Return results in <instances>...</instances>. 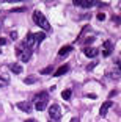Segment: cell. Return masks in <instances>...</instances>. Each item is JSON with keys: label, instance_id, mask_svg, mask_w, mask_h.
Masks as SVG:
<instances>
[{"label": "cell", "instance_id": "6da1fadb", "mask_svg": "<svg viewBox=\"0 0 121 122\" xmlns=\"http://www.w3.org/2000/svg\"><path fill=\"white\" fill-rule=\"evenodd\" d=\"M33 20H35V24L38 27H41V28L44 30V31H50V24H49V20L46 19V16L41 13V11H38L36 10L35 13H33Z\"/></svg>", "mask_w": 121, "mask_h": 122}, {"label": "cell", "instance_id": "7a4b0ae2", "mask_svg": "<svg viewBox=\"0 0 121 122\" xmlns=\"http://www.w3.org/2000/svg\"><path fill=\"white\" fill-rule=\"evenodd\" d=\"M49 116H50V119L52 121H60V117H61V111H60V107H58L57 103H53V105H50V108H49Z\"/></svg>", "mask_w": 121, "mask_h": 122}, {"label": "cell", "instance_id": "3957f363", "mask_svg": "<svg viewBox=\"0 0 121 122\" xmlns=\"http://www.w3.org/2000/svg\"><path fill=\"white\" fill-rule=\"evenodd\" d=\"M72 3L75 6H82V8H93L94 5H98V2H93V0H74Z\"/></svg>", "mask_w": 121, "mask_h": 122}, {"label": "cell", "instance_id": "277c9868", "mask_svg": "<svg viewBox=\"0 0 121 122\" xmlns=\"http://www.w3.org/2000/svg\"><path fill=\"white\" fill-rule=\"evenodd\" d=\"M112 50H113V44H112L110 41H105L104 46H102V55L104 56H110Z\"/></svg>", "mask_w": 121, "mask_h": 122}, {"label": "cell", "instance_id": "5b68a950", "mask_svg": "<svg viewBox=\"0 0 121 122\" xmlns=\"http://www.w3.org/2000/svg\"><path fill=\"white\" fill-rule=\"evenodd\" d=\"M83 53H85V56H88V58H94L98 53H99V50L94 49V47H85V49H83Z\"/></svg>", "mask_w": 121, "mask_h": 122}, {"label": "cell", "instance_id": "8992f818", "mask_svg": "<svg viewBox=\"0 0 121 122\" xmlns=\"http://www.w3.org/2000/svg\"><path fill=\"white\" fill-rule=\"evenodd\" d=\"M35 44H36V41H35V35H33V33H29V35H27V39H25V42H24V46L27 47V49H32Z\"/></svg>", "mask_w": 121, "mask_h": 122}, {"label": "cell", "instance_id": "52a82bcc", "mask_svg": "<svg viewBox=\"0 0 121 122\" xmlns=\"http://www.w3.org/2000/svg\"><path fill=\"white\" fill-rule=\"evenodd\" d=\"M110 107H112V102H110V100L104 102V103L101 105V110H99V116H101V117H104V116L107 114V111L110 110Z\"/></svg>", "mask_w": 121, "mask_h": 122}, {"label": "cell", "instance_id": "ba28073f", "mask_svg": "<svg viewBox=\"0 0 121 122\" xmlns=\"http://www.w3.org/2000/svg\"><path fill=\"white\" fill-rule=\"evenodd\" d=\"M68 71H69V64H63V66H60L57 71L53 72V74H55V77H61V75H64Z\"/></svg>", "mask_w": 121, "mask_h": 122}, {"label": "cell", "instance_id": "9c48e42d", "mask_svg": "<svg viewBox=\"0 0 121 122\" xmlns=\"http://www.w3.org/2000/svg\"><path fill=\"white\" fill-rule=\"evenodd\" d=\"M17 108H19V110H22V111H25V113H30V111H32V107H30L29 102H19V103H17Z\"/></svg>", "mask_w": 121, "mask_h": 122}, {"label": "cell", "instance_id": "30bf717a", "mask_svg": "<svg viewBox=\"0 0 121 122\" xmlns=\"http://www.w3.org/2000/svg\"><path fill=\"white\" fill-rule=\"evenodd\" d=\"M21 56V60L24 61V63H27V61L30 60V56H32V50L30 49H25V50H22V53L19 55Z\"/></svg>", "mask_w": 121, "mask_h": 122}, {"label": "cell", "instance_id": "8fae6325", "mask_svg": "<svg viewBox=\"0 0 121 122\" xmlns=\"http://www.w3.org/2000/svg\"><path fill=\"white\" fill-rule=\"evenodd\" d=\"M69 52H72V46H63L60 50H58V55H60V56H66Z\"/></svg>", "mask_w": 121, "mask_h": 122}, {"label": "cell", "instance_id": "7c38bea8", "mask_svg": "<svg viewBox=\"0 0 121 122\" xmlns=\"http://www.w3.org/2000/svg\"><path fill=\"white\" fill-rule=\"evenodd\" d=\"M35 108L38 110V111H44L47 108V102H43V100H36L35 102Z\"/></svg>", "mask_w": 121, "mask_h": 122}, {"label": "cell", "instance_id": "4fadbf2b", "mask_svg": "<svg viewBox=\"0 0 121 122\" xmlns=\"http://www.w3.org/2000/svg\"><path fill=\"white\" fill-rule=\"evenodd\" d=\"M10 71L13 72V74H21L22 72V66H19L17 63H13V64H10Z\"/></svg>", "mask_w": 121, "mask_h": 122}, {"label": "cell", "instance_id": "5bb4252c", "mask_svg": "<svg viewBox=\"0 0 121 122\" xmlns=\"http://www.w3.org/2000/svg\"><path fill=\"white\" fill-rule=\"evenodd\" d=\"M38 80H36V77L35 75H29L27 78H24V83L25 85H33V83H36Z\"/></svg>", "mask_w": 121, "mask_h": 122}, {"label": "cell", "instance_id": "9a60e30c", "mask_svg": "<svg viewBox=\"0 0 121 122\" xmlns=\"http://www.w3.org/2000/svg\"><path fill=\"white\" fill-rule=\"evenodd\" d=\"M44 38H46V33H44V31H39V33H35V41H36V42H41V41H43L44 39Z\"/></svg>", "mask_w": 121, "mask_h": 122}, {"label": "cell", "instance_id": "2e32d148", "mask_svg": "<svg viewBox=\"0 0 121 122\" xmlns=\"http://www.w3.org/2000/svg\"><path fill=\"white\" fill-rule=\"evenodd\" d=\"M47 99H49V94H47V92H39L38 96H36V100H43V102H47Z\"/></svg>", "mask_w": 121, "mask_h": 122}, {"label": "cell", "instance_id": "e0dca14e", "mask_svg": "<svg viewBox=\"0 0 121 122\" xmlns=\"http://www.w3.org/2000/svg\"><path fill=\"white\" fill-rule=\"evenodd\" d=\"M71 94H72L71 89H64L63 92H61V97H63L64 100H69V99H71Z\"/></svg>", "mask_w": 121, "mask_h": 122}, {"label": "cell", "instance_id": "ac0fdd59", "mask_svg": "<svg viewBox=\"0 0 121 122\" xmlns=\"http://www.w3.org/2000/svg\"><path fill=\"white\" fill-rule=\"evenodd\" d=\"M41 74H43V75H47V74H52L53 72V66H47V67H44V69H41Z\"/></svg>", "mask_w": 121, "mask_h": 122}, {"label": "cell", "instance_id": "d6986e66", "mask_svg": "<svg viewBox=\"0 0 121 122\" xmlns=\"http://www.w3.org/2000/svg\"><path fill=\"white\" fill-rule=\"evenodd\" d=\"M96 17H98V20H104V19H105V14H104V13H99Z\"/></svg>", "mask_w": 121, "mask_h": 122}, {"label": "cell", "instance_id": "ffe728a7", "mask_svg": "<svg viewBox=\"0 0 121 122\" xmlns=\"http://www.w3.org/2000/svg\"><path fill=\"white\" fill-rule=\"evenodd\" d=\"M24 10H25V8H13L11 11H13V13H22Z\"/></svg>", "mask_w": 121, "mask_h": 122}, {"label": "cell", "instance_id": "44dd1931", "mask_svg": "<svg viewBox=\"0 0 121 122\" xmlns=\"http://www.w3.org/2000/svg\"><path fill=\"white\" fill-rule=\"evenodd\" d=\"M10 36H11V39H17V33H16V31H11Z\"/></svg>", "mask_w": 121, "mask_h": 122}, {"label": "cell", "instance_id": "7402d4cb", "mask_svg": "<svg viewBox=\"0 0 121 122\" xmlns=\"http://www.w3.org/2000/svg\"><path fill=\"white\" fill-rule=\"evenodd\" d=\"M113 22H115V24H121V16H116V17H113Z\"/></svg>", "mask_w": 121, "mask_h": 122}, {"label": "cell", "instance_id": "603a6c76", "mask_svg": "<svg viewBox=\"0 0 121 122\" xmlns=\"http://www.w3.org/2000/svg\"><path fill=\"white\" fill-rule=\"evenodd\" d=\"M94 66H96V63H91V64L86 66V69H88V71H93V69H94Z\"/></svg>", "mask_w": 121, "mask_h": 122}, {"label": "cell", "instance_id": "cb8c5ba5", "mask_svg": "<svg viewBox=\"0 0 121 122\" xmlns=\"http://www.w3.org/2000/svg\"><path fill=\"white\" fill-rule=\"evenodd\" d=\"M93 41H94V38H86V39H85V42H86V44H91Z\"/></svg>", "mask_w": 121, "mask_h": 122}, {"label": "cell", "instance_id": "d4e9b609", "mask_svg": "<svg viewBox=\"0 0 121 122\" xmlns=\"http://www.w3.org/2000/svg\"><path fill=\"white\" fill-rule=\"evenodd\" d=\"M5 44H6V39L5 38H0V46H5Z\"/></svg>", "mask_w": 121, "mask_h": 122}, {"label": "cell", "instance_id": "484cf974", "mask_svg": "<svg viewBox=\"0 0 121 122\" xmlns=\"http://www.w3.org/2000/svg\"><path fill=\"white\" fill-rule=\"evenodd\" d=\"M69 122H80V119H79V117H72Z\"/></svg>", "mask_w": 121, "mask_h": 122}, {"label": "cell", "instance_id": "4316f807", "mask_svg": "<svg viewBox=\"0 0 121 122\" xmlns=\"http://www.w3.org/2000/svg\"><path fill=\"white\" fill-rule=\"evenodd\" d=\"M86 97H90V99H96V94H88Z\"/></svg>", "mask_w": 121, "mask_h": 122}, {"label": "cell", "instance_id": "83f0119b", "mask_svg": "<svg viewBox=\"0 0 121 122\" xmlns=\"http://www.w3.org/2000/svg\"><path fill=\"white\" fill-rule=\"evenodd\" d=\"M25 122H38V121H35V119H27Z\"/></svg>", "mask_w": 121, "mask_h": 122}, {"label": "cell", "instance_id": "f1b7e54d", "mask_svg": "<svg viewBox=\"0 0 121 122\" xmlns=\"http://www.w3.org/2000/svg\"><path fill=\"white\" fill-rule=\"evenodd\" d=\"M118 69L121 71V61H118Z\"/></svg>", "mask_w": 121, "mask_h": 122}]
</instances>
